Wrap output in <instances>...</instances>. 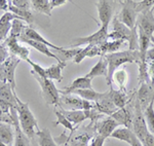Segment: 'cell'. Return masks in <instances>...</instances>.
Wrapping results in <instances>:
<instances>
[{"instance_id": "obj_30", "label": "cell", "mask_w": 154, "mask_h": 146, "mask_svg": "<svg viewBox=\"0 0 154 146\" xmlns=\"http://www.w3.org/2000/svg\"><path fill=\"white\" fill-rule=\"evenodd\" d=\"M64 115L66 116L67 120L70 122L72 125H79L82 122L88 118V116L85 114V111L83 110H64L62 109L61 111Z\"/></svg>"}, {"instance_id": "obj_50", "label": "cell", "mask_w": 154, "mask_h": 146, "mask_svg": "<svg viewBox=\"0 0 154 146\" xmlns=\"http://www.w3.org/2000/svg\"><path fill=\"white\" fill-rule=\"evenodd\" d=\"M9 4H11V1H5V0H0V9L4 11H7V9L9 8Z\"/></svg>"}, {"instance_id": "obj_40", "label": "cell", "mask_w": 154, "mask_h": 146, "mask_svg": "<svg viewBox=\"0 0 154 146\" xmlns=\"http://www.w3.org/2000/svg\"><path fill=\"white\" fill-rule=\"evenodd\" d=\"M26 25H25L22 20H14L11 23V36L16 37V38H20L22 36V33L26 28Z\"/></svg>"}, {"instance_id": "obj_49", "label": "cell", "mask_w": 154, "mask_h": 146, "mask_svg": "<svg viewBox=\"0 0 154 146\" xmlns=\"http://www.w3.org/2000/svg\"><path fill=\"white\" fill-rule=\"evenodd\" d=\"M149 64V76H150L151 83L154 85V62H150Z\"/></svg>"}, {"instance_id": "obj_36", "label": "cell", "mask_w": 154, "mask_h": 146, "mask_svg": "<svg viewBox=\"0 0 154 146\" xmlns=\"http://www.w3.org/2000/svg\"><path fill=\"white\" fill-rule=\"evenodd\" d=\"M139 85L151 82L149 76V64L148 62H139Z\"/></svg>"}, {"instance_id": "obj_38", "label": "cell", "mask_w": 154, "mask_h": 146, "mask_svg": "<svg viewBox=\"0 0 154 146\" xmlns=\"http://www.w3.org/2000/svg\"><path fill=\"white\" fill-rule=\"evenodd\" d=\"M54 114H56V116H57V120H56V123H54V125L63 126L64 129L70 131V133H71V135H72V133H73L74 130H75V128H74V125H72V123L69 122L68 120H67L66 116L64 115L63 113L61 112V111L54 109Z\"/></svg>"}, {"instance_id": "obj_24", "label": "cell", "mask_w": 154, "mask_h": 146, "mask_svg": "<svg viewBox=\"0 0 154 146\" xmlns=\"http://www.w3.org/2000/svg\"><path fill=\"white\" fill-rule=\"evenodd\" d=\"M67 66L66 62H59L57 64L45 68V76L51 80H56L58 82H62L63 79V69Z\"/></svg>"}, {"instance_id": "obj_3", "label": "cell", "mask_w": 154, "mask_h": 146, "mask_svg": "<svg viewBox=\"0 0 154 146\" xmlns=\"http://www.w3.org/2000/svg\"><path fill=\"white\" fill-rule=\"evenodd\" d=\"M113 30L111 33L108 34V39L114 40H125L130 42L131 51H139L138 43V31H131L130 28L123 25L117 19V17H114L113 21Z\"/></svg>"}, {"instance_id": "obj_33", "label": "cell", "mask_w": 154, "mask_h": 146, "mask_svg": "<svg viewBox=\"0 0 154 146\" xmlns=\"http://www.w3.org/2000/svg\"><path fill=\"white\" fill-rule=\"evenodd\" d=\"M36 136L38 137V143L39 146H59L54 140L53 136L48 129H43V130H39L37 132Z\"/></svg>"}, {"instance_id": "obj_15", "label": "cell", "mask_w": 154, "mask_h": 146, "mask_svg": "<svg viewBox=\"0 0 154 146\" xmlns=\"http://www.w3.org/2000/svg\"><path fill=\"white\" fill-rule=\"evenodd\" d=\"M30 39V40H34V41H37V42H40V43H43L45 44V45H48V48H54L56 49V51H63L64 48H61V46H58V45H54V44H53L51 42H49V41L48 40V39H45L43 36L40 35V34L38 33L36 30H34L32 27L30 26H27L26 28H25V30L23 31V33H22V36L19 38L20 39Z\"/></svg>"}, {"instance_id": "obj_18", "label": "cell", "mask_w": 154, "mask_h": 146, "mask_svg": "<svg viewBox=\"0 0 154 146\" xmlns=\"http://www.w3.org/2000/svg\"><path fill=\"white\" fill-rule=\"evenodd\" d=\"M14 20H21L18 16L11 11H6L0 18V42L6 40L7 35L11 30V23Z\"/></svg>"}, {"instance_id": "obj_13", "label": "cell", "mask_w": 154, "mask_h": 146, "mask_svg": "<svg viewBox=\"0 0 154 146\" xmlns=\"http://www.w3.org/2000/svg\"><path fill=\"white\" fill-rule=\"evenodd\" d=\"M119 127V123L113 120L111 116L104 118V120H100L97 123L96 129H97V135L101 136L104 139H107L108 137H111L112 133Z\"/></svg>"}, {"instance_id": "obj_5", "label": "cell", "mask_w": 154, "mask_h": 146, "mask_svg": "<svg viewBox=\"0 0 154 146\" xmlns=\"http://www.w3.org/2000/svg\"><path fill=\"white\" fill-rule=\"evenodd\" d=\"M131 130L134 131L135 135L138 137V139L144 143L146 138V135L148 134L149 130L146 123L144 111L141 108L140 104L136 101L134 105V112H133V123H131Z\"/></svg>"}, {"instance_id": "obj_42", "label": "cell", "mask_w": 154, "mask_h": 146, "mask_svg": "<svg viewBox=\"0 0 154 146\" xmlns=\"http://www.w3.org/2000/svg\"><path fill=\"white\" fill-rule=\"evenodd\" d=\"M26 62H27V63H28L29 65L32 67V71H31V73L36 74V75L40 76V77L46 78V76H45V68L41 67L40 65H38V64L34 63V62L32 61V60H30V59H28V60H27Z\"/></svg>"}, {"instance_id": "obj_1", "label": "cell", "mask_w": 154, "mask_h": 146, "mask_svg": "<svg viewBox=\"0 0 154 146\" xmlns=\"http://www.w3.org/2000/svg\"><path fill=\"white\" fill-rule=\"evenodd\" d=\"M108 62V76H107V83L111 88L112 85V77L113 74L117 69H119L121 65H125L126 63H137L141 62V57L139 51H122L117 53L109 54L104 56Z\"/></svg>"}, {"instance_id": "obj_9", "label": "cell", "mask_w": 154, "mask_h": 146, "mask_svg": "<svg viewBox=\"0 0 154 146\" xmlns=\"http://www.w3.org/2000/svg\"><path fill=\"white\" fill-rule=\"evenodd\" d=\"M97 9H98L99 20L101 22V26H107L112 22L113 11H114V2L109 0H99L96 2Z\"/></svg>"}, {"instance_id": "obj_16", "label": "cell", "mask_w": 154, "mask_h": 146, "mask_svg": "<svg viewBox=\"0 0 154 146\" xmlns=\"http://www.w3.org/2000/svg\"><path fill=\"white\" fill-rule=\"evenodd\" d=\"M11 115L14 118V146H30V139L24 134L21 126H20L17 108H11Z\"/></svg>"}, {"instance_id": "obj_17", "label": "cell", "mask_w": 154, "mask_h": 146, "mask_svg": "<svg viewBox=\"0 0 154 146\" xmlns=\"http://www.w3.org/2000/svg\"><path fill=\"white\" fill-rule=\"evenodd\" d=\"M85 89H93V86H91V79L85 77V76L77 77L72 81L70 85L65 86L63 90L60 91V94H62V95H69V94L73 93L74 91L85 90Z\"/></svg>"}, {"instance_id": "obj_37", "label": "cell", "mask_w": 154, "mask_h": 146, "mask_svg": "<svg viewBox=\"0 0 154 146\" xmlns=\"http://www.w3.org/2000/svg\"><path fill=\"white\" fill-rule=\"evenodd\" d=\"M154 101L150 103V105L144 111V115H145L146 123H147V128L149 132L154 136Z\"/></svg>"}, {"instance_id": "obj_44", "label": "cell", "mask_w": 154, "mask_h": 146, "mask_svg": "<svg viewBox=\"0 0 154 146\" xmlns=\"http://www.w3.org/2000/svg\"><path fill=\"white\" fill-rule=\"evenodd\" d=\"M89 48H91L89 45H86V46H84V48H81L80 51L78 53V55H77L75 57V59L73 60L74 63L79 64V63H81V62H82L85 58H88V54Z\"/></svg>"}, {"instance_id": "obj_4", "label": "cell", "mask_w": 154, "mask_h": 146, "mask_svg": "<svg viewBox=\"0 0 154 146\" xmlns=\"http://www.w3.org/2000/svg\"><path fill=\"white\" fill-rule=\"evenodd\" d=\"M32 75L38 81L39 85L41 88L42 96H43V99L46 102V104H48V105H56V106L59 105L61 94H60V90L57 89L56 85L54 83V81L48 78L40 77V76L36 75L34 73H32Z\"/></svg>"}, {"instance_id": "obj_29", "label": "cell", "mask_w": 154, "mask_h": 146, "mask_svg": "<svg viewBox=\"0 0 154 146\" xmlns=\"http://www.w3.org/2000/svg\"><path fill=\"white\" fill-rule=\"evenodd\" d=\"M14 140V132L12 130V126L6 123L0 122V141L11 146Z\"/></svg>"}, {"instance_id": "obj_28", "label": "cell", "mask_w": 154, "mask_h": 146, "mask_svg": "<svg viewBox=\"0 0 154 146\" xmlns=\"http://www.w3.org/2000/svg\"><path fill=\"white\" fill-rule=\"evenodd\" d=\"M20 40H21L23 43H26V44H28V45L31 46V48H35L36 51H39V53L43 54V55L48 56V57H49V58H53V59H54V60H57L58 63H59V62H62L61 60H60V58H59L58 56L54 55V54H53L51 51H49V48H48V45H45V44L40 43V42H37V41H34V40H30V39L22 38V39H20Z\"/></svg>"}, {"instance_id": "obj_26", "label": "cell", "mask_w": 154, "mask_h": 146, "mask_svg": "<svg viewBox=\"0 0 154 146\" xmlns=\"http://www.w3.org/2000/svg\"><path fill=\"white\" fill-rule=\"evenodd\" d=\"M109 98L118 109L125 108L128 101L125 90H113V88L109 90Z\"/></svg>"}, {"instance_id": "obj_22", "label": "cell", "mask_w": 154, "mask_h": 146, "mask_svg": "<svg viewBox=\"0 0 154 146\" xmlns=\"http://www.w3.org/2000/svg\"><path fill=\"white\" fill-rule=\"evenodd\" d=\"M98 76H105L106 78L108 76V62L104 56L101 57L98 63L88 71V73L85 74V77L91 78V80L93 78L98 77Z\"/></svg>"}, {"instance_id": "obj_51", "label": "cell", "mask_w": 154, "mask_h": 146, "mask_svg": "<svg viewBox=\"0 0 154 146\" xmlns=\"http://www.w3.org/2000/svg\"><path fill=\"white\" fill-rule=\"evenodd\" d=\"M131 146H144V145H143V143L138 139V137H137V138H135V140L133 141V143L131 144Z\"/></svg>"}, {"instance_id": "obj_20", "label": "cell", "mask_w": 154, "mask_h": 146, "mask_svg": "<svg viewBox=\"0 0 154 146\" xmlns=\"http://www.w3.org/2000/svg\"><path fill=\"white\" fill-rule=\"evenodd\" d=\"M133 112L134 109L131 110V108H128L125 106V108L118 109L116 112H114L111 117L119 123V126L131 129V123H133Z\"/></svg>"}, {"instance_id": "obj_21", "label": "cell", "mask_w": 154, "mask_h": 146, "mask_svg": "<svg viewBox=\"0 0 154 146\" xmlns=\"http://www.w3.org/2000/svg\"><path fill=\"white\" fill-rule=\"evenodd\" d=\"M95 109L100 113H104V114L111 116L114 112H116L118 110V108L110 100V98H109V91H108V93H107L105 97L102 98L101 100H99L98 102L95 103Z\"/></svg>"}, {"instance_id": "obj_35", "label": "cell", "mask_w": 154, "mask_h": 146, "mask_svg": "<svg viewBox=\"0 0 154 146\" xmlns=\"http://www.w3.org/2000/svg\"><path fill=\"white\" fill-rule=\"evenodd\" d=\"M128 72L125 68H121V69H117V70L114 72L113 74V77H112V81L114 80L119 86V90H125V85L128 82Z\"/></svg>"}, {"instance_id": "obj_2", "label": "cell", "mask_w": 154, "mask_h": 146, "mask_svg": "<svg viewBox=\"0 0 154 146\" xmlns=\"http://www.w3.org/2000/svg\"><path fill=\"white\" fill-rule=\"evenodd\" d=\"M17 100V112H18V117L20 126L23 130L24 134L29 138L30 140H33L35 138L37 132L39 131L38 123L34 116L33 112L29 108L28 103H25L20 99L16 94Z\"/></svg>"}, {"instance_id": "obj_8", "label": "cell", "mask_w": 154, "mask_h": 146, "mask_svg": "<svg viewBox=\"0 0 154 146\" xmlns=\"http://www.w3.org/2000/svg\"><path fill=\"white\" fill-rule=\"evenodd\" d=\"M20 59L14 56H11L8 59L0 64V81L8 82L16 90V79L14 72L20 63Z\"/></svg>"}, {"instance_id": "obj_6", "label": "cell", "mask_w": 154, "mask_h": 146, "mask_svg": "<svg viewBox=\"0 0 154 146\" xmlns=\"http://www.w3.org/2000/svg\"><path fill=\"white\" fill-rule=\"evenodd\" d=\"M122 4V8L119 11L117 19L123 25H125L131 31L137 30V17L139 16L135 8V2L133 0H126V1H120Z\"/></svg>"}, {"instance_id": "obj_23", "label": "cell", "mask_w": 154, "mask_h": 146, "mask_svg": "<svg viewBox=\"0 0 154 146\" xmlns=\"http://www.w3.org/2000/svg\"><path fill=\"white\" fill-rule=\"evenodd\" d=\"M111 137L114 138V139L126 142L128 144L131 145L133 143V141L135 140V138H137V136L135 135V133H134V131L131 129L123 127V126H119L112 133Z\"/></svg>"}, {"instance_id": "obj_10", "label": "cell", "mask_w": 154, "mask_h": 146, "mask_svg": "<svg viewBox=\"0 0 154 146\" xmlns=\"http://www.w3.org/2000/svg\"><path fill=\"white\" fill-rule=\"evenodd\" d=\"M154 7L152 9L145 12H142L138 16V21H137V27L141 28L149 36L151 41L154 43Z\"/></svg>"}, {"instance_id": "obj_32", "label": "cell", "mask_w": 154, "mask_h": 146, "mask_svg": "<svg viewBox=\"0 0 154 146\" xmlns=\"http://www.w3.org/2000/svg\"><path fill=\"white\" fill-rule=\"evenodd\" d=\"M32 8L37 12L46 14V16H51V0H32L31 1Z\"/></svg>"}, {"instance_id": "obj_19", "label": "cell", "mask_w": 154, "mask_h": 146, "mask_svg": "<svg viewBox=\"0 0 154 146\" xmlns=\"http://www.w3.org/2000/svg\"><path fill=\"white\" fill-rule=\"evenodd\" d=\"M16 94V90L8 82L0 81V99L14 108L17 107Z\"/></svg>"}, {"instance_id": "obj_41", "label": "cell", "mask_w": 154, "mask_h": 146, "mask_svg": "<svg viewBox=\"0 0 154 146\" xmlns=\"http://www.w3.org/2000/svg\"><path fill=\"white\" fill-rule=\"evenodd\" d=\"M135 2V8L138 14L142 12L148 11L154 7V0H142V1H134Z\"/></svg>"}, {"instance_id": "obj_7", "label": "cell", "mask_w": 154, "mask_h": 146, "mask_svg": "<svg viewBox=\"0 0 154 146\" xmlns=\"http://www.w3.org/2000/svg\"><path fill=\"white\" fill-rule=\"evenodd\" d=\"M108 34L109 27L101 26V28L91 35L75 38L70 46L71 48H80L82 45H99V44L108 40Z\"/></svg>"}, {"instance_id": "obj_25", "label": "cell", "mask_w": 154, "mask_h": 146, "mask_svg": "<svg viewBox=\"0 0 154 146\" xmlns=\"http://www.w3.org/2000/svg\"><path fill=\"white\" fill-rule=\"evenodd\" d=\"M138 30V43H139V53H140L141 62H146V53L148 51L150 43L152 42L149 36L144 32L142 29L137 27Z\"/></svg>"}, {"instance_id": "obj_45", "label": "cell", "mask_w": 154, "mask_h": 146, "mask_svg": "<svg viewBox=\"0 0 154 146\" xmlns=\"http://www.w3.org/2000/svg\"><path fill=\"white\" fill-rule=\"evenodd\" d=\"M9 51L5 43H0V64L5 62L9 58Z\"/></svg>"}, {"instance_id": "obj_14", "label": "cell", "mask_w": 154, "mask_h": 146, "mask_svg": "<svg viewBox=\"0 0 154 146\" xmlns=\"http://www.w3.org/2000/svg\"><path fill=\"white\" fill-rule=\"evenodd\" d=\"M59 106L64 110H83V99L72 94L61 95Z\"/></svg>"}, {"instance_id": "obj_52", "label": "cell", "mask_w": 154, "mask_h": 146, "mask_svg": "<svg viewBox=\"0 0 154 146\" xmlns=\"http://www.w3.org/2000/svg\"><path fill=\"white\" fill-rule=\"evenodd\" d=\"M0 146H8V145H6L5 143H3L2 141H0Z\"/></svg>"}, {"instance_id": "obj_11", "label": "cell", "mask_w": 154, "mask_h": 146, "mask_svg": "<svg viewBox=\"0 0 154 146\" xmlns=\"http://www.w3.org/2000/svg\"><path fill=\"white\" fill-rule=\"evenodd\" d=\"M137 102L140 104L143 111L150 105L151 102L154 101V85L151 82L142 83L137 93Z\"/></svg>"}, {"instance_id": "obj_46", "label": "cell", "mask_w": 154, "mask_h": 146, "mask_svg": "<svg viewBox=\"0 0 154 146\" xmlns=\"http://www.w3.org/2000/svg\"><path fill=\"white\" fill-rule=\"evenodd\" d=\"M104 143H105V139L102 138L101 136L96 135L91 140V143L89 146H104Z\"/></svg>"}, {"instance_id": "obj_43", "label": "cell", "mask_w": 154, "mask_h": 146, "mask_svg": "<svg viewBox=\"0 0 154 146\" xmlns=\"http://www.w3.org/2000/svg\"><path fill=\"white\" fill-rule=\"evenodd\" d=\"M11 2L14 6L18 7V8H21V9L31 11V8H32L31 1H29V0H12Z\"/></svg>"}, {"instance_id": "obj_47", "label": "cell", "mask_w": 154, "mask_h": 146, "mask_svg": "<svg viewBox=\"0 0 154 146\" xmlns=\"http://www.w3.org/2000/svg\"><path fill=\"white\" fill-rule=\"evenodd\" d=\"M67 2H68L67 0H51V8H54V7L64 5Z\"/></svg>"}, {"instance_id": "obj_48", "label": "cell", "mask_w": 154, "mask_h": 146, "mask_svg": "<svg viewBox=\"0 0 154 146\" xmlns=\"http://www.w3.org/2000/svg\"><path fill=\"white\" fill-rule=\"evenodd\" d=\"M146 62H148V63L154 62V48H149L148 51L146 53Z\"/></svg>"}, {"instance_id": "obj_12", "label": "cell", "mask_w": 154, "mask_h": 146, "mask_svg": "<svg viewBox=\"0 0 154 146\" xmlns=\"http://www.w3.org/2000/svg\"><path fill=\"white\" fill-rule=\"evenodd\" d=\"M4 43L6 44V46L8 48L9 53L12 56L19 58L20 60L27 61L29 59L30 55V49L26 46H23L21 44H19V39L16 37H12L9 35L6 38V40L4 41Z\"/></svg>"}, {"instance_id": "obj_31", "label": "cell", "mask_w": 154, "mask_h": 146, "mask_svg": "<svg viewBox=\"0 0 154 146\" xmlns=\"http://www.w3.org/2000/svg\"><path fill=\"white\" fill-rule=\"evenodd\" d=\"M125 40H114V41H105V42L99 44L102 51V57L109 55V54L117 53L120 46L125 43Z\"/></svg>"}, {"instance_id": "obj_34", "label": "cell", "mask_w": 154, "mask_h": 146, "mask_svg": "<svg viewBox=\"0 0 154 146\" xmlns=\"http://www.w3.org/2000/svg\"><path fill=\"white\" fill-rule=\"evenodd\" d=\"M8 11L12 12L14 14H16V16H18L20 19L23 20L24 22H26L27 24H32L34 22V16L31 11H26V9L18 8V7L12 5L11 2V4H9Z\"/></svg>"}, {"instance_id": "obj_39", "label": "cell", "mask_w": 154, "mask_h": 146, "mask_svg": "<svg viewBox=\"0 0 154 146\" xmlns=\"http://www.w3.org/2000/svg\"><path fill=\"white\" fill-rule=\"evenodd\" d=\"M81 48H64L63 51H59L60 60L62 62H66L69 60H74L75 57L78 55V53L80 51Z\"/></svg>"}, {"instance_id": "obj_27", "label": "cell", "mask_w": 154, "mask_h": 146, "mask_svg": "<svg viewBox=\"0 0 154 146\" xmlns=\"http://www.w3.org/2000/svg\"><path fill=\"white\" fill-rule=\"evenodd\" d=\"M108 92H105V93H99V92H96L94 89H85V90H77L74 91L72 93V95H76L78 97H80L83 100H88L91 101V102H98L99 100H101L102 98H104L107 95Z\"/></svg>"}]
</instances>
